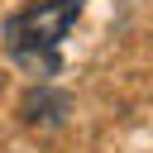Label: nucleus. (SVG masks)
Here are the masks:
<instances>
[{"mask_svg": "<svg viewBox=\"0 0 153 153\" xmlns=\"http://www.w3.org/2000/svg\"><path fill=\"white\" fill-rule=\"evenodd\" d=\"M86 0H38L19 14H10L5 24V48L14 62H24L29 72L38 76H53L57 72V48L67 38V29L76 24Z\"/></svg>", "mask_w": 153, "mask_h": 153, "instance_id": "f257e3e1", "label": "nucleus"}, {"mask_svg": "<svg viewBox=\"0 0 153 153\" xmlns=\"http://www.w3.org/2000/svg\"><path fill=\"white\" fill-rule=\"evenodd\" d=\"M19 110H24V120H29V124H38V120H43V124H57V120L67 115V96H53V91H33V96H29Z\"/></svg>", "mask_w": 153, "mask_h": 153, "instance_id": "f03ea898", "label": "nucleus"}]
</instances>
